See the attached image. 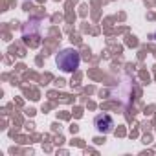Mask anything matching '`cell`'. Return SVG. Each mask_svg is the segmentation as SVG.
Segmentation results:
<instances>
[{
	"label": "cell",
	"mask_w": 156,
	"mask_h": 156,
	"mask_svg": "<svg viewBox=\"0 0 156 156\" xmlns=\"http://www.w3.org/2000/svg\"><path fill=\"white\" fill-rule=\"evenodd\" d=\"M55 61H57V66H59L62 72L72 73V72H75L77 68H79V64H81V55H79V51L73 50V48H66V50L59 51V55H57Z\"/></svg>",
	"instance_id": "obj_1"
},
{
	"label": "cell",
	"mask_w": 156,
	"mask_h": 156,
	"mask_svg": "<svg viewBox=\"0 0 156 156\" xmlns=\"http://www.w3.org/2000/svg\"><path fill=\"white\" fill-rule=\"evenodd\" d=\"M94 125H96V130H98V132H103V134H108V132L114 130V119H112L108 114H99V116H96Z\"/></svg>",
	"instance_id": "obj_2"
}]
</instances>
